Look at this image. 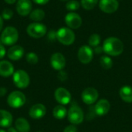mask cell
Returning a JSON list of instances; mask_svg holds the SVG:
<instances>
[{
	"label": "cell",
	"instance_id": "6da1fadb",
	"mask_svg": "<svg viewBox=\"0 0 132 132\" xmlns=\"http://www.w3.org/2000/svg\"><path fill=\"white\" fill-rule=\"evenodd\" d=\"M102 47L106 54L113 56H118L124 51V44L122 41L114 36L107 38L104 40Z\"/></svg>",
	"mask_w": 132,
	"mask_h": 132
},
{
	"label": "cell",
	"instance_id": "7a4b0ae2",
	"mask_svg": "<svg viewBox=\"0 0 132 132\" xmlns=\"http://www.w3.org/2000/svg\"><path fill=\"white\" fill-rule=\"evenodd\" d=\"M0 39L3 45L13 46L19 39V32L13 26H7L3 29Z\"/></svg>",
	"mask_w": 132,
	"mask_h": 132
},
{
	"label": "cell",
	"instance_id": "3957f363",
	"mask_svg": "<svg viewBox=\"0 0 132 132\" xmlns=\"http://www.w3.org/2000/svg\"><path fill=\"white\" fill-rule=\"evenodd\" d=\"M56 39L63 45L70 46L75 41V33L67 27H62L56 31Z\"/></svg>",
	"mask_w": 132,
	"mask_h": 132
},
{
	"label": "cell",
	"instance_id": "277c9868",
	"mask_svg": "<svg viewBox=\"0 0 132 132\" xmlns=\"http://www.w3.org/2000/svg\"><path fill=\"white\" fill-rule=\"evenodd\" d=\"M26 95L19 90L12 91L7 97V103L9 106L14 109L22 108L26 104Z\"/></svg>",
	"mask_w": 132,
	"mask_h": 132
},
{
	"label": "cell",
	"instance_id": "5b68a950",
	"mask_svg": "<svg viewBox=\"0 0 132 132\" xmlns=\"http://www.w3.org/2000/svg\"><path fill=\"white\" fill-rule=\"evenodd\" d=\"M12 76L13 83L16 87L19 89H25L29 87L30 84V77L27 72L23 70H18L14 72Z\"/></svg>",
	"mask_w": 132,
	"mask_h": 132
},
{
	"label": "cell",
	"instance_id": "8992f818",
	"mask_svg": "<svg viewBox=\"0 0 132 132\" xmlns=\"http://www.w3.org/2000/svg\"><path fill=\"white\" fill-rule=\"evenodd\" d=\"M27 34L32 38L39 39L44 36L47 32L46 26L41 22H32L30 23L26 28Z\"/></svg>",
	"mask_w": 132,
	"mask_h": 132
},
{
	"label": "cell",
	"instance_id": "52a82bcc",
	"mask_svg": "<svg viewBox=\"0 0 132 132\" xmlns=\"http://www.w3.org/2000/svg\"><path fill=\"white\" fill-rule=\"evenodd\" d=\"M67 118L71 124L80 125L84 121V112L80 107L73 105L67 111Z\"/></svg>",
	"mask_w": 132,
	"mask_h": 132
},
{
	"label": "cell",
	"instance_id": "ba28073f",
	"mask_svg": "<svg viewBox=\"0 0 132 132\" xmlns=\"http://www.w3.org/2000/svg\"><path fill=\"white\" fill-rule=\"evenodd\" d=\"M65 22L67 26L71 29H77L80 28L82 25V19L76 12H70L67 13L65 16Z\"/></svg>",
	"mask_w": 132,
	"mask_h": 132
},
{
	"label": "cell",
	"instance_id": "9c48e42d",
	"mask_svg": "<svg viewBox=\"0 0 132 132\" xmlns=\"http://www.w3.org/2000/svg\"><path fill=\"white\" fill-rule=\"evenodd\" d=\"M93 56H94V51L89 46H86V45L82 46L78 50V53H77L78 60H80V63L84 64L89 63L92 60Z\"/></svg>",
	"mask_w": 132,
	"mask_h": 132
},
{
	"label": "cell",
	"instance_id": "30bf717a",
	"mask_svg": "<svg viewBox=\"0 0 132 132\" xmlns=\"http://www.w3.org/2000/svg\"><path fill=\"white\" fill-rule=\"evenodd\" d=\"M98 92L95 88L87 87L84 89L81 94V98L83 101L88 105L93 104L98 99Z\"/></svg>",
	"mask_w": 132,
	"mask_h": 132
},
{
	"label": "cell",
	"instance_id": "8fae6325",
	"mask_svg": "<svg viewBox=\"0 0 132 132\" xmlns=\"http://www.w3.org/2000/svg\"><path fill=\"white\" fill-rule=\"evenodd\" d=\"M56 101L61 105H67L71 101L70 93L64 87H58L54 93Z\"/></svg>",
	"mask_w": 132,
	"mask_h": 132
},
{
	"label": "cell",
	"instance_id": "7c38bea8",
	"mask_svg": "<svg viewBox=\"0 0 132 132\" xmlns=\"http://www.w3.org/2000/svg\"><path fill=\"white\" fill-rule=\"evenodd\" d=\"M119 7V3L118 0H100L99 8L104 13H114Z\"/></svg>",
	"mask_w": 132,
	"mask_h": 132
},
{
	"label": "cell",
	"instance_id": "4fadbf2b",
	"mask_svg": "<svg viewBox=\"0 0 132 132\" xmlns=\"http://www.w3.org/2000/svg\"><path fill=\"white\" fill-rule=\"evenodd\" d=\"M51 67L58 71L63 70L66 66V59L64 56L60 53H55L50 57Z\"/></svg>",
	"mask_w": 132,
	"mask_h": 132
},
{
	"label": "cell",
	"instance_id": "5bb4252c",
	"mask_svg": "<svg viewBox=\"0 0 132 132\" xmlns=\"http://www.w3.org/2000/svg\"><path fill=\"white\" fill-rule=\"evenodd\" d=\"M46 114V108L43 104H36L32 105L29 111V115L34 120H39L43 118Z\"/></svg>",
	"mask_w": 132,
	"mask_h": 132
},
{
	"label": "cell",
	"instance_id": "9a60e30c",
	"mask_svg": "<svg viewBox=\"0 0 132 132\" xmlns=\"http://www.w3.org/2000/svg\"><path fill=\"white\" fill-rule=\"evenodd\" d=\"M32 2L31 0H18L15 6L16 12L22 16H26L32 12Z\"/></svg>",
	"mask_w": 132,
	"mask_h": 132
},
{
	"label": "cell",
	"instance_id": "2e32d148",
	"mask_svg": "<svg viewBox=\"0 0 132 132\" xmlns=\"http://www.w3.org/2000/svg\"><path fill=\"white\" fill-rule=\"evenodd\" d=\"M24 53H25V50L22 46L19 45H13L9 49L7 52V56L9 60L16 61V60H20L23 56Z\"/></svg>",
	"mask_w": 132,
	"mask_h": 132
},
{
	"label": "cell",
	"instance_id": "e0dca14e",
	"mask_svg": "<svg viewBox=\"0 0 132 132\" xmlns=\"http://www.w3.org/2000/svg\"><path fill=\"white\" fill-rule=\"evenodd\" d=\"M94 108V112L98 116H104L107 114L111 108V104L109 101L106 99H101L97 102Z\"/></svg>",
	"mask_w": 132,
	"mask_h": 132
},
{
	"label": "cell",
	"instance_id": "ac0fdd59",
	"mask_svg": "<svg viewBox=\"0 0 132 132\" xmlns=\"http://www.w3.org/2000/svg\"><path fill=\"white\" fill-rule=\"evenodd\" d=\"M14 67L8 60L0 61V76L2 77H9L14 73Z\"/></svg>",
	"mask_w": 132,
	"mask_h": 132
},
{
	"label": "cell",
	"instance_id": "d6986e66",
	"mask_svg": "<svg viewBox=\"0 0 132 132\" xmlns=\"http://www.w3.org/2000/svg\"><path fill=\"white\" fill-rule=\"evenodd\" d=\"M13 121V117L10 112L0 109V127L9 128Z\"/></svg>",
	"mask_w": 132,
	"mask_h": 132
},
{
	"label": "cell",
	"instance_id": "ffe728a7",
	"mask_svg": "<svg viewBox=\"0 0 132 132\" xmlns=\"http://www.w3.org/2000/svg\"><path fill=\"white\" fill-rule=\"evenodd\" d=\"M15 128L19 132L30 131V125L29 121L24 118H19L15 120Z\"/></svg>",
	"mask_w": 132,
	"mask_h": 132
},
{
	"label": "cell",
	"instance_id": "44dd1931",
	"mask_svg": "<svg viewBox=\"0 0 132 132\" xmlns=\"http://www.w3.org/2000/svg\"><path fill=\"white\" fill-rule=\"evenodd\" d=\"M119 95L122 101L126 103H132V87L130 86H124L119 90Z\"/></svg>",
	"mask_w": 132,
	"mask_h": 132
},
{
	"label": "cell",
	"instance_id": "7402d4cb",
	"mask_svg": "<svg viewBox=\"0 0 132 132\" xmlns=\"http://www.w3.org/2000/svg\"><path fill=\"white\" fill-rule=\"evenodd\" d=\"M53 115L57 120H62L67 115V111L63 105H57L53 110Z\"/></svg>",
	"mask_w": 132,
	"mask_h": 132
},
{
	"label": "cell",
	"instance_id": "603a6c76",
	"mask_svg": "<svg viewBox=\"0 0 132 132\" xmlns=\"http://www.w3.org/2000/svg\"><path fill=\"white\" fill-rule=\"evenodd\" d=\"M45 12L41 9H36L32 10L30 14H29V18L31 20L36 22H39L45 18Z\"/></svg>",
	"mask_w": 132,
	"mask_h": 132
},
{
	"label": "cell",
	"instance_id": "cb8c5ba5",
	"mask_svg": "<svg viewBox=\"0 0 132 132\" xmlns=\"http://www.w3.org/2000/svg\"><path fill=\"white\" fill-rule=\"evenodd\" d=\"M100 63L105 70H109L113 67V60L108 56H102L100 59Z\"/></svg>",
	"mask_w": 132,
	"mask_h": 132
},
{
	"label": "cell",
	"instance_id": "d4e9b609",
	"mask_svg": "<svg viewBox=\"0 0 132 132\" xmlns=\"http://www.w3.org/2000/svg\"><path fill=\"white\" fill-rule=\"evenodd\" d=\"M98 2V0H81L80 5L86 10H91L96 6Z\"/></svg>",
	"mask_w": 132,
	"mask_h": 132
},
{
	"label": "cell",
	"instance_id": "484cf974",
	"mask_svg": "<svg viewBox=\"0 0 132 132\" xmlns=\"http://www.w3.org/2000/svg\"><path fill=\"white\" fill-rule=\"evenodd\" d=\"M88 43L92 47H97L101 43V36L97 33L92 34L88 39Z\"/></svg>",
	"mask_w": 132,
	"mask_h": 132
},
{
	"label": "cell",
	"instance_id": "4316f807",
	"mask_svg": "<svg viewBox=\"0 0 132 132\" xmlns=\"http://www.w3.org/2000/svg\"><path fill=\"white\" fill-rule=\"evenodd\" d=\"M26 60L27 61L28 63L29 64H32V65H35L38 63L39 61V57L38 56L33 53V52H30V53H28L26 56Z\"/></svg>",
	"mask_w": 132,
	"mask_h": 132
},
{
	"label": "cell",
	"instance_id": "83f0119b",
	"mask_svg": "<svg viewBox=\"0 0 132 132\" xmlns=\"http://www.w3.org/2000/svg\"><path fill=\"white\" fill-rule=\"evenodd\" d=\"M80 2L77 0H69L66 4V8L69 11H76L80 8Z\"/></svg>",
	"mask_w": 132,
	"mask_h": 132
},
{
	"label": "cell",
	"instance_id": "f1b7e54d",
	"mask_svg": "<svg viewBox=\"0 0 132 132\" xmlns=\"http://www.w3.org/2000/svg\"><path fill=\"white\" fill-rule=\"evenodd\" d=\"M13 16V12L10 9H5L2 12V17L5 20H9Z\"/></svg>",
	"mask_w": 132,
	"mask_h": 132
},
{
	"label": "cell",
	"instance_id": "f546056e",
	"mask_svg": "<svg viewBox=\"0 0 132 132\" xmlns=\"http://www.w3.org/2000/svg\"><path fill=\"white\" fill-rule=\"evenodd\" d=\"M57 77H58V79H59L60 81H65V80H67L68 76H67V73L65 71L60 70V71H59V73H58Z\"/></svg>",
	"mask_w": 132,
	"mask_h": 132
},
{
	"label": "cell",
	"instance_id": "4dcf8cb0",
	"mask_svg": "<svg viewBox=\"0 0 132 132\" xmlns=\"http://www.w3.org/2000/svg\"><path fill=\"white\" fill-rule=\"evenodd\" d=\"M48 39L50 41H54L55 39H56V32L53 29H51L49 32H48Z\"/></svg>",
	"mask_w": 132,
	"mask_h": 132
},
{
	"label": "cell",
	"instance_id": "1f68e13d",
	"mask_svg": "<svg viewBox=\"0 0 132 132\" xmlns=\"http://www.w3.org/2000/svg\"><path fill=\"white\" fill-rule=\"evenodd\" d=\"M63 132H77V128L74 125H68L64 128Z\"/></svg>",
	"mask_w": 132,
	"mask_h": 132
},
{
	"label": "cell",
	"instance_id": "d6a6232c",
	"mask_svg": "<svg viewBox=\"0 0 132 132\" xmlns=\"http://www.w3.org/2000/svg\"><path fill=\"white\" fill-rule=\"evenodd\" d=\"M5 53H6V50H5V46L2 44L0 45V60L2 59L5 56Z\"/></svg>",
	"mask_w": 132,
	"mask_h": 132
},
{
	"label": "cell",
	"instance_id": "836d02e7",
	"mask_svg": "<svg viewBox=\"0 0 132 132\" xmlns=\"http://www.w3.org/2000/svg\"><path fill=\"white\" fill-rule=\"evenodd\" d=\"M32 1L38 5H46V3L49 2L50 0H32Z\"/></svg>",
	"mask_w": 132,
	"mask_h": 132
},
{
	"label": "cell",
	"instance_id": "e575fe53",
	"mask_svg": "<svg viewBox=\"0 0 132 132\" xmlns=\"http://www.w3.org/2000/svg\"><path fill=\"white\" fill-rule=\"evenodd\" d=\"M7 93V90L5 87H0V97H4Z\"/></svg>",
	"mask_w": 132,
	"mask_h": 132
},
{
	"label": "cell",
	"instance_id": "d590c367",
	"mask_svg": "<svg viewBox=\"0 0 132 132\" xmlns=\"http://www.w3.org/2000/svg\"><path fill=\"white\" fill-rule=\"evenodd\" d=\"M94 52L96 53H97V54H100V53H101L102 52H104V50H103V47H101V46H97V47H95L94 48Z\"/></svg>",
	"mask_w": 132,
	"mask_h": 132
},
{
	"label": "cell",
	"instance_id": "8d00e7d4",
	"mask_svg": "<svg viewBox=\"0 0 132 132\" xmlns=\"http://www.w3.org/2000/svg\"><path fill=\"white\" fill-rule=\"evenodd\" d=\"M7 132H19L17 130H16V128H13V127H9V128H8V130H7Z\"/></svg>",
	"mask_w": 132,
	"mask_h": 132
},
{
	"label": "cell",
	"instance_id": "74e56055",
	"mask_svg": "<svg viewBox=\"0 0 132 132\" xmlns=\"http://www.w3.org/2000/svg\"><path fill=\"white\" fill-rule=\"evenodd\" d=\"M2 28H3V19L0 15V32L2 30Z\"/></svg>",
	"mask_w": 132,
	"mask_h": 132
},
{
	"label": "cell",
	"instance_id": "f35d334b",
	"mask_svg": "<svg viewBox=\"0 0 132 132\" xmlns=\"http://www.w3.org/2000/svg\"><path fill=\"white\" fill-rule=\"evenodd\" d=\"M7 4H9V5H12V4H14L17 0H4Z\"/></svg>",
	"mask_w": 132,
	"mask_h": 132
},
{
	"label": "cell",
	"instance_id": "ab89813d",
	"mask_svg": "<svg viewBox=\"0 0 132 132\" xmlns=\"http://www.w3.org/2000/svg\"><path fill=\"white\" fill-rule=\"evenodd\" d=\"M0 132H7V131H5V130H3V129H0Z\"/></svg>",
	"mask_w": 132,
	"mask_h": 132
},
{
	"label": "cell",
	"instance_id": "60d3db41",
	"mask_svg": "<svg viewBox=\"0 0 132 132\" xmlns=\"http://www.w3.org/2000/svg\"><path fill=\"white\" fill-rule=\"evenodd\" d=\"M2 41H1V39H0V45H2ZM2 45H3V44H2Z\"/></svg>",
	"mask_w": 132,
	"mask_h": 132
},
{
	"label": "cell",
	"instance_id": "b9f144b4",
	"mask_svg": "<svg viewBox=\"0 0 132 132\" xmlns=\"http://www.w3.org/2000/svg\"><path fill=\"white\" fill-rule=\"evenodd\" d=\"M60 1H63V2H66V1H69V0H60Z\"/></svg>",
	"mask_w": 132,
	"mask_h": 132
},
{
	"label": "cell",
	"instance_id": "7bdbcfd3",
	"mask_svg": "<svg viewBox=\"0 0 132 132\" xmlns=\"http://www.w3.org/2000/svg\"><path fill=\"white\" fill-rule=\"evenodd\" d=\"M37 132H41V131H37Z\"/></svg>",
	"mask_w": 132,
	"mask_h": 132
}]
</instances>
